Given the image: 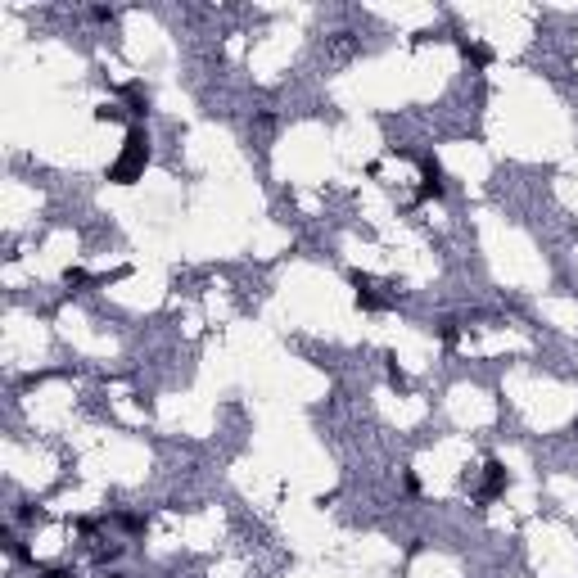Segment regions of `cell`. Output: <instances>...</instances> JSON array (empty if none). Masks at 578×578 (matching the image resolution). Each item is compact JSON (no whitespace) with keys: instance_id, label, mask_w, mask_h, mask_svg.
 I'll list each match as a JSON object with an SVG mask.
<instances>
[{"instance_id":"obj_5","label":"cell","mask_w":578,"mask_h":578,"mask_svg":"<svg viewBox=\"0 0 578 578\" xmlns=\"http://www.w3.org/2000/svg\"><path fill=\"white\" fill-rule=\"evenodd\" d=\"M64 280H68V285H86V271H82V267H68Z\"/></svg>"},{"instance_id":"obj_1","label":"cell","mask_w":578,"mask_h":578,"mask_svg":"<svg viewBox=\"0 0 578 578\" xmlns=\"http://www.w3.org/2000/svg\"><path fill=\"white\" fill-rule=\"evenodd\" d=\"M145 163H150V136H145L141 127H132V132H127V141H123L118 163L109 168V181H114V186H132V181L145 172Z\"/></svg>"},{"instance_id":"obj_2","label":"cell","mask_w":578,"mask_h":578,"mask_svg":"<svg viewBox=\"0 0 578 578\" xmlns=\"http://www.w3.org/2000/svg\"><path fill=\"white\" fill-rule=\"evenodd\" d=\"M443 195V172L438 163H425V186H420V199H438Z\"/></svg>"},{"instance_id":"obj_3","label":"cell","mask_w":578,"mask_h":578,"mask_svg":"<svg viewBox=\"0 0 578 578\" xmlns=\"http://www.w3.org/2000/svg\"><path fill=\"white\" fill-rule=\"evenodd\" d=\"M484 470H488V488H484V497H497V493H502V488H506V470H502V465H497V461H488Z\"/></svg>"},{"instance_id":"obj_4","label":"cell","mask_w":578,"mask_h":578,"mask_svg":"<svg viewBox=\"0 0 578 578\" xmlns=\"http://www.w3.org/2000/svg\"><path fill=\"white\" fill-rule=\"evenodd\" d=\"M357 307H366V312H375V307H379V298L370 294V289H357Z\"/></svg>"}]
</instances>
